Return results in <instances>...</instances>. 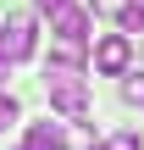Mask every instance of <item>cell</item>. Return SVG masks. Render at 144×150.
<instances>
[{
	"label": "cell",
	"mask_w": 144,
	"mask_h": 150,
	"mask_svg": "<svg viewBox=\"0 0 144 150\" xmlns=\"http://www.w3.org/2000/svg\"><path fill=\"white\" fill-rule=\"evenodd\" d=\"M50 22H55V39H61V45H83V39H89V11H83V6H61Z\"/></svg>",
	"instance_id": "4"
},
{
	"label": "cell",
	"mask_w": 144,
	"mask_h": 150,
	"mask_svg": "<svg viewBox=\"0 0 144 150\" xmlns=\"http://www.w3.org/2000/svg\"><path fill=\"white\" fill-rule=\"evenodd\" d=\"M28 150H67V128L50 122V117L33 122V128H28Z\"/></svg>",
	"instance_id": "5"
},
{
	"label": "cell",
	"mask_w": 144,
	"mask_h": 150,
	"mask_svg": "<svg viewBox=\"0 0 144 150\" xmlns=\"http://www.w3.org/2000/svg\"><path fill=\"white\" fill-rule=\"evenodd\" d=\"M6 78H11V56H0V89H6Z\"/></svg>",
	"instance_id": "12"
},
{
	"label": "cell",
	"mask_w": 144,
	"mask_h": 150,
	"mask_svg": "<svg viewBox=\"0 0 144 150\" xmlns=\"http://www.w3.org/2000/svg\"><path fill=\"white\" fill-rule=\"evenodd\" d=\"M11 122H17V100H11V95H6V89H0V134H6V128H11Z\"/></svg>",
	"instance_id": "7"
},
{
	"label": "cell",
	"mask_w": 144,
	"mask_h": 150,
	"mask_svg": "<svg viewBox=\"0 0 144 150\" xmlns=\"http://www.w3.org/2000/svg\"><path fill=\"white\" fill-rule=\"evenodd\" d=\"M100 150H139V134H111Z\"/></svg>",
	"instance_id": "8"
},
{
	"label": "cell",
	"mask_w": 144,
	"mask_h": 150,
	"mask_svg": "<svg viewBox=\"0 0 144 150\" xmlns=\"http://www.w3.org/2000/svg\"><path fill=\"white\" fill-rule=\"evenodd\" d=\"M33 45H39V33H33V17H6V22H0V56H11V61H28V56H33Z\"/></svg>",
	"instance_id": "3"
},
{
	"label": "cell",
	"mask_w": 144,
	"mask_h": 150,
	"mask_svg": "<svg viewBox=\"0 0 144 150\" xmlns=\"http://www.w3.org/2000/svg\"><path fill=\"white\" fill-rule=\"evenodd\" d=\"M100 17H128V0H94Z\"/></svg>",
	"instance_id": "9"
},
{
	"label": "cell",
	"mask_w": 144,
	"mask_h": 150,
	"mask_svg": "<svg viewBox=\"0 0 144 150\" xmlns=\"http://www.w3.org/2000/svg\"><path fill=\"white\" fill-rule=\"evenodd\" d=\"M22 150H28V145H22Z\"/></svg>",
	"instance_id": "13"
},
{
	"label": "cell",
	"mask_w": 144,
	"mask_h": 150,
	"mask_svg": "<svg viewBox=\"0 0 144 150\" xmlns=\"http://www.w3.org/2000/svg\"><path fill=\"white\" fill-rule=\"evenodd\" d=\"M122 22H128L133 33H144V0H133V6H128V17H122Z\"/></svg>",
	"instance_id": "10"
},
{
	"label": "cell",
	"mask_w": 144,
	"mask_h": 150,
	"mask_svg": "<svg viewBox=\"0 0 144 150\" xmlns=\"http://www.w3.org/2000/svg\"><path fill=\"white\" fill-rule=\"evenodd\" d=\"M128 61H133V39H128V33H105V39L94 45V72L122 78V72H128Z\"/></svg>",
	"instance_id": "2"
},
{
	"label": "cell",
	"mask_w": 144,
	"mask_h": 150,
	"mask_svg": "<svg viewBox=\"0 0 144 150\" xmlns=\"http://www.w3.org/2000/svg\"><path fill=\"white\" fill-rule=\"evenodd\" d=\"M122 100H133V106L144 100V72H128V83H122Z\"/></svg>",
	"instance_id": "6"
},
{
	"label": "cell",
	"mask_w": 144,
	"mask_h": 150,
	"mask_svg": "<svg viewBox=\"0 0 144 150\" xmlns=\"http://www.w3.org/2000/svg\"><path fill=\"white\" fill-rule=\"evenodd\" d=\"M61 6H72V0H33V11H39V17H55Z\"/></svg>",
	"instance_id": "11"
},
{
	"label": "cell",
	"mask_w": 144,
	"mask_h": 150,
	"mask_svg": "<svg viewBox=\"0 0 144 150\" xmlns=\"http://www.w3.org/2000/svg\"><path fill=\"white\" fill-rule=\"evenodd\" d=\"M44 95H50V106H55L67 122H83V117H89V89H83L78 67H55V61H50V72H44Z\"/></svg>",
	"instance_id": "1"
}]
</instances>
